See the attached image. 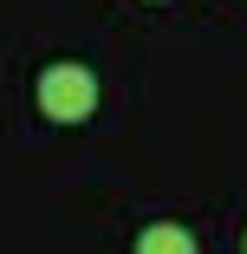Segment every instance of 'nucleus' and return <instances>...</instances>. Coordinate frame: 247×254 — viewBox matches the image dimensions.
<instances>
[{"label":"nucleus","instance_id":"f257e3e1","mask_svg":"<svg viewBox=\"0 0 247 254\" xmlns=\"http://www.w3.org/2000/svg\"><path fill=\"white\" fill-rule=\"evenodd\" d=\"M39 111L52 118V124H85L98 111V78L85 65H46L39 78Z\"/></svg>","mask_w":247,"mask_h":254},{"label":"nucleus","instance_id":"f03ea898","mask_svg":"<svg viewBox=\"0 0 247 254\" xmlns=\"http://www.w3.org/2000/svg\"><path fill=\"white\" fill-rule=\"evenodd\" d=\"M137 254H195V235L176 228V222H156V228L137 235Z\"/></svg>","mask_w":247,"mask_h":254}]
</instances>
